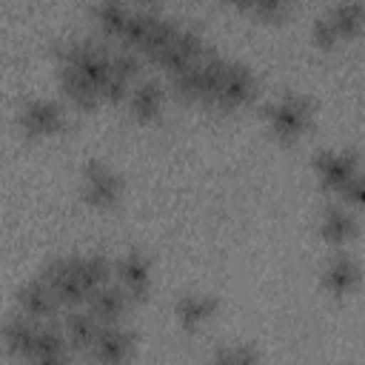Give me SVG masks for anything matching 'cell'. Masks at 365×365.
<instances>
[{
  "label": "cell",
  "mask_w": 365,
  "mask_h": 365,
  "mask_svg": "<svg viewBox=\"0 0 365 365\" xmlns=\"http://www.w3.org/2000/svg\"><path fill=\"white\" fill-rule=\"evenodd\" d=\"M225 66H228V60H222L220 54H211V51H208V54H202L197 63L185 66L182 71L168 74V77H171V91H174L180 100L211 106Z\"/></svg>",
  "instance_id": "obj_1"
},
{
  "label": "cell",
  "mask_w": 365,
  "mask_h": 365,
  "mask_svg": "<svg viewBox=\"0 0 365 365\" xmlns=\"http://www.w3.org/2000/svg\"><path fill=\"white\" fill-rule=\"evenodd\" d=\"M365 29V6L359 0L336 3L328 14L317 17L311 26V40L319 48H331L339 40H351Z\"/></svg>",
  "instance_id": "obj_2"
},
{
  "label": "cell",
  "mask_w": 365,
  "mask_h": 365,
  "mask_svg": "<svg viewBox=\"0 0 365 365\" xmlns=\"http://www.w3.org/2000/svg\"><path fill=\"white\" fill-rule=\"evenodd\" d=\"M311 117H314V106L308 97L302 94H282L277 97L271 106H265V123L271 128V134L277 140H299L308 125H311Z\"/></svg>",
  "instance_id": "obj_3"
},
{
  "label": "cell",
  "mask_w": 365,
  "mask_h": 365,
  "mask_svg": "<svg viewBox=\"0 0 365 365\" xmlns=\"http://www.w3.org/2000/svg\"><path fill=\"white\" fill-rule=\"evenodd\" d=\"M40 277L54 288L57 299L63 308H80L88 302V285L80 274V259L77 254L71 257H54L40 268Z\"/></svg>",
  "instance_id": "obj_4"
},
{
  "label": "cell",
  "mask_w": 365,
  "mask_h": 365,
  "mask_svg": "<svg viewBox=\"0 0 365 365\" xmlns=\"http://www.w3.org/2000/svg\"><path fill=\"white\" fill-rule=\"evenodd\" d=\"M80 191L91 208H114L123 197V177L103 160H86L80 171Z\"/></svg>",
  "instance_id": "obj_5"
},
{
  "label": "cell",
  "mask_w": 365,
  "mask_h": 365,
  "mask_svg": "<svg viewBox=\"0 0 365 365\" xmlns=\"http://www.w3.org/2000/svg\"><path fill=\"white\" fill-rule=\"evenodd\" d=\"M254 94H257V74L245 63L228 60V66H225V71L220 77V86H217V94H214L211 108L237 111L245 103H251Z\"/></svg>",
  "instance_id": "obj_6"
},
{
  "label": "cell",
  "mask_w": 365,
  "mask_h": 365,
  "mask_svg": "<svg viewBox=\"0 0 365 365\" xmlns=\"http://www.w3.org/2000/svg\"><path fill=\"white\" fill-rule=\"evenodd\" d=\"M311 165H314V174H317L319 185L325 191L339 194L351 182V177L359 171V154L351 151V148H325V151L314 154Z\"/></svg>",
  "instance_id": "obj_7"
},
{
  "label": "cell",
  "mask_w": 365,
  "mask_h": 365,
  "mask_svg": "<svg viewBox=\"0 0 365 365\" xmlns=\"http://www.w3.org/2000/svg\"><path fill=\"white\" fill-rule=\"evenodd\" d=\"M17 123H20V131L26 137L40 140V137L57 134L66 125V111L51 97H31V100L23 103V108L17 114Z\"/></svg>",
  "instance_id": "obj_8"
},
{
  "label": "cell",
  "mask_w": 365,
  "mask_h": 365,
  "mask_svg": "<svg viewBox=\"0 0 365 365\" xmlns=\"http://www.w3.org/2000/svg\"><path fill=\"white\" fill-rule=\"evenodd\" d=\"M114 274L131 302H143L151 294V259L140 248H128L123 257L114 259Z\"/></svg>",
  "instance_id": "obj_9"
},
{
  "label": "cell",
  "mask_w": 365,
  "mask_h": 365,
  "mask_svg": "<svg viewBox=\"0 0 365 365\" xmlns=\"http://www.w3.org/2000/svg\"><path fill=\"white\" fill-rule=\"evenodd\" d=\"M137 336L134 331H128L123 322H106L97 331V339L91 345V359L97 362H108V365H120L134 354Z\"/></svg>",
  "instance_id": "obj_10"
},
{
  "label": "cell",
  "mask_w": 365,
  "mask_h": 365,
  "mask_svg": "<svg viewBox=\"0 0 365 365\" xmlns=\"http://www.w3.org/2000/svg\"><path fill=\"white\" fill-rule=\"evenodd\" d=\"M319 282H322V288H325L331 297H348L351 291L359 288V282H362V268H359V262H356L348 251H336V254L325 262V268H322V274H319Z\"/></svg>",
  "instance_id": "obj_11"
},
{
  "label": "cell",
  "mask_w": 365,
  "mask_h": 365,
  "mask_svg": "<svg viewBox=\"0 0 365 365\" xmlns=\"http://www.w3.org/2000/svg\"><path fill=\"white\" fill-rule=\"evenodd\" d=\"M57 308H63V305H60L54 288H51L40 274H37L34 279H29V282L17 291V311L26 314V317H31V319L48 322V319L57 314Z\"/></svg>",
  "instance_id": "obj_12"
},
{
  "label": "cell",
  "mask_w": 365,
  "mask_h": 365,
  "mask_svg": "<svg viewBox=\"0 0 365 365\" xmlns=\"http://www.w3.org/2000/svg\"><path fill=\"white\" fill-rule=\"evenodd\" d=\"M202 54H208L202 34L194 29H180L174 34V40L168 43V48L163 51V57L157 60V66H163L168 74H174V71H182L185 66L197 63Z\"/></svg>",
  "instance_id": "obj_13"
},
{
  "label": "cell",
  "mask_w": 365,
  "mask_h": 365,
  "mask_svg": "<svg viewBox=\"0 0 365 365\" xmlns=\"http://www.w3.org/2000/svg\"><path fill=\"white\" fill-rule=\"evenodd\" d=\"M359 234V220L356 214L342 205V202H331L322 208V217H319V237L328 242V245H348L351 240H356Z\"/></svg>",
  "instance_id": "obj_14"
},
{
  "label": "cell",
  "mask_w": 365,
  "mask_h": 365,
  "mask_svg": "<svg viewBox=\"0 0 365 365\" xmlns=\"http://www.w3.org/2000/svg\"><path fill=\"white\" fill-rule=\"evenodd\" d=\"M40 319H31L26 314H11L3 325V345H6V354L14 356V359H23L29 362L31 356V348H34V339H37V331H40Z\"/></svg>",
  "instance_id": "obj_15"
},
{
  "label": "cell",
  "mask_w": 365,
  "mask_h": 365,
  "mask_svg": "<svg viewBox=\"0 0 365 365\" xmlns=\"http://www.w3.org/2000/svg\"><path fill=\"white\" fill-rule=\"evenodd\" d=\"M68 356H71V348H68V339H66L63 325L43 322L40 331H37V339H34V348H31L29 362H34V365H60Z\"/></svg>",
  "instance_id": "obj_16"
},
{
  "label": "cell",
  "mask_w": 365,
  "mask_h": 365,
  "mask_svg": "<svg viewBox=\"0 0 365 365\" xmlns=\"http://www.w3.org/2000/svg\"><path fill=\"white\" fill-rule=\"evenodd\" d=\"M217 308H220V302L214 294H180L174 302V317H177L180 328L197 331L214 319Z\"/></svg>",
  "instance_id": "obj_17"
},
{
  "label": "cell",
  "mask_w": 365,
  "mask_h": 365,
  "mask_svg": "<svg viewBox=\"0 0 365 365\" xmlns=\"http://www.w3.org/2000/svg\"><path fill=\"white\" fill-rule=\"evenodd\" d=\"M128 302H131V297L123 291V285H100V288H94L91 294H88V311L100 319V325H106V322H123V317H125V311H128Z\"/></svg>",
  "instance_id": "obj_18"
},
{
  "label": "cell",
  "mask_w": 365,
  "mask_h": 365,
  "mask_svg": "<svg viewBox=\"0 0 365 365\" xmlns=\"http://www.w3.org/2000/svg\"><path fill=\"white\" fill-rule=\"evenodd\" d=\"M63 331H66L71 354H91V345H94L97 331H100V319L88 308L86 311L68 308V314L63 319Z\"/></svg>",
  "instance_id": "obj_19"
},
{
  "label": "cell",
  "mask_w": 365,
  "mask_h": 365,
  "mask_svg": "<svg viewBox=\"0 0 365 365\" xmlns=\"http://www.w3.org/2000/svg\"><path fill=\"white\" fill-rule=\"evenodd\" d=\"M163 100H165V88L157 83V80H137L128 91V108H131V117L140 120V123H151L160 117V108H163Z\"/></svg>",
  "instance_id": "obj_20"
},
{
  "label": "cell",
  "mask_w": 365,
  "mask_h": 365,
  "mask_svg": "<svg viewBox=\"0 0 365 365\" xmlns=\"http://www.w3.org/2000/svg\"><path fill=\"white\" fill-rule=\"evenodd\" d=\"M60 91L77 108H94L103 100L100 88L74 66H60Z\"/></svg>",
  "instance_id": "obj_21"
},
{
  "label": "cell",
  "mask_w": 365,
  "mask_h": 365,
  "mask_svg": "<svg viewBox=\"0 0 365 365\" xmlns=\"http://www.w3.org/2000/svg\"><path fill=\"white\" fill-rule=\"evenodd\" d=\"M128 17H131V9L125 0H97V6H94V20L106 37L120 40Z\"/></svg>",
  "instance_id": "obj_22"
},
{
  "label": "cell",
  "mask_w": 365,
  "mask_h": 365,
  "mask_svg": "<svg viewBox=\"0 0 365 365\" xmlns=\"http://www.w3.org/2000/svg\"><path fill=\"white\" fill-rule=\"evenodd\" d=\"M177 31H180V26H177L171 17H163V14H160L157 23H154V29H151V34H148L145 43L140 46V57L157 63V60L163 57V51L168 48V43L174 40Z\"/></svg>",
  "instance_id": "obj_23"
},
{
  "label": "cell",
  "mask_w": 365,
  "mask_h": 365,
  "mask_svg": "<svg viewBox=\"0 0 365 365\" xmlns=\"http://www.w3.org/2000/svg\"><path fill=\"white\" fill-rule=\"evenodd\" d=\"M157 17H160V14H157V11H148V9L131 11V17H128V23H125V29H123V34H120V46L134 48V51L140 54V46H143L145 37L151 34Z\"/></svg>",
  "instance_id": "obj_24"
},
{
  "label": "cell",
  "mask_w": 365,
  "mask_h": 365,
  "mask_svg": "<svg viewBox=\"0 0 365 365\" xmlns=\"http://www.w3.org/2000/svg\"><path fill=\"white\" fill-rule=\"evenodd\" d=\"M77 259H80V274H83L88 291H94V288L111 282V277H114V262H111L106 254H86V257L77 254Z\"/></svg>",
  "instance_id": "obj_25"
},
{
  "label": "cell",
  "mask_w": 365,
  "mask_h": 365,
  "mask_svg": "<svg viewBox=\"0 0 365 365\" xmlns=\"http://www.w3.org/2000/svg\"><path fill=\"white\" fill-rule=\"evenodd\" d=\"M257 359H259V354H257L251 345H242V342L225 345V348H220V351L214 354V362H220V365H251V362H257Z\"/></svg>",
  "instance_id": "obj_26"
},
{
  "label": "cell",
  "mask_w": 365,
  "mask_h": 365,
  "mask_svg": "<svg viewBox=\"0 0 365 365\" xmlns=\"http://www.w3.org/2000/svg\"><path fill=\"white\" fill-rule=\"evenodd\" d=\"M291 11V0H254L251 6V14L262 17V20H282L285 14Z\"/></svg>",
  "instance_id": "obj_27"
},
{
  "label": "cell",
  "mask_w": 365,
  "mask_h": 365,
  "mask_svg": "<svg viewBox=\"0 0 365 365\" xmlns=\"http://www.w3.org/2000/svg\"><path fill=\"white\" fill-rule=\"evenodd\" d=\"M339 197H342V202H345V205L365 208V171H362V168L351 177V182L339 191Z\"/></svg>",
  "instance_id": "obj_28"
},
{
  "label": "cell",
  "mask_w": 365,
  "mask_h": 365,
  "mask_svg": "<svg viewBox=\"0 0 365 365\" xmlns=\"http://www.w3.org/2000/svg\"><path fill=\"white\" fill-rule=\"evenodd\" d=\"M234 9H240V11H251V6H254V0H228Z\"/></svg>",
  "instance_id": "obj_29"
},
{
  "label": "cell",
  "mask_w": 365,
  "mask_h": 365,
  "mask_svg": "<svg viewBox=\"0 0 365 365\" xmlns=\"http://www.w3.org/2000/svg\"><path fill=\"white\" fill-rule=\"evenodd\" d=\"M137 3H154V0H137Z\"/></svg>",
  "instance_id": "obj_30"
}]
</instances>
